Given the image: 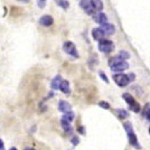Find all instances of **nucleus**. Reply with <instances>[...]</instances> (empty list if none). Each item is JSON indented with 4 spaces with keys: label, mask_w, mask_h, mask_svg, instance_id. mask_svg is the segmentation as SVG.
<instances>
[{
    "label": "nucleus",
    "mask_w": 150,
    "mask_h": 150,
    "mask_svg": "<svg viewBox=\"0 0 150 150\" xmlns=\"http://www.w3.org/2000/svg\"><path fill=\"white\" fill-rule=\"evenodd\" d=\"M109 65L113 72H123L129 69V64L125 62V59H122L119 55L112 57L109 61Z\"/></svg>",
    "instance_id": "nucleus-1"
},
{
    "label": "nucleus",
    "mask_w": 150,
    "mask_h": 150,
    "mask_svg": "<svg viewBox=\"0 0 150 150\" xmlns=\"http://www.w3.org/2000/svg\"><path fill=\"white\" fill-rule=\"evenodd\" d=\"M123 127H125V131H127V136H128V139H129L130 144H131L132 147L137 148V149H140L141 147L138 144V138H137V136L134 134V132H133V128H132L131 123H130V122H125V123H123Z\"/></svg>",
    "instance_id": "nucleus-2"
},
{
    "label": "nucleus",
    "mask_w": 150,
    "mask_h": 150,
    "mask_svg": "<svg viewBox=\"0 0 150 150\" xmlns=\"http://www.w3.org/2000/svg\"><path fill=\"white\" fill-rule=\"evenodd\" d=\"M99 50H100L102 53L109 54V53H111V52L114 50V44H113L111 40H109V39L102 38V39L99 40Z\"/></svg>",
    "instance_id": "nucleus-3"
},
{
    "label": "nucleus",
    "mask_w": 150,
    "mask_h": 150,
    "mask_svg": "<svg viewBox=\"0 0 150 150\" xmlns=\"http://www.w3.org/2000/svg\"><path fill=\"white\" fill-rule=\"evenodd\" d=\"M113 80L114 82L121 86V88H125L127 86L130 82H131V79L129 75H125V74H118V75H113Z\"/></svg>",
    "instance_id": "nucleus-4"
},
{
    "label": "nucleus",
    "mask_w": 150,
    "mask_h": 150,
    "mask_svg": "<svg viewBox=\"0 0 150 150\" xmlns=\"http://www.w3.org/2000/svg\"><path fill=\"white\" fill-rule=\"evenodd\" d=\"M63 50H65L66 54H69L71 56L77 58L79 57V53H77V50L75 47V45L72 43V42H65L64 45H63Z\"/></svg>",
    "instance_id": "nucleus-5"
},
{
    "label": "nucleus",
    "mask_w": 150,
    "mask_h": 150,
    "mask_svg": "<svg viewBox=\"0 0 150 150\" xmlns=\"http://www.w3.org/2000/svg\"><path fill=\"white\" fill-rule=\"evenodd\" d=\"M53 24H54V19L50 15H44L39 19V25L43 27H50Z\"/></svg>",
    "instance_id": "nucleus-6"
},
{
    "label": "nucleus",
    "mask_w": 150,
    "mask_h": 150,
    "mask_svg": "<svg viewBox=\"0 0 150 150\" xmlns=\"http://www.w3.org/2000/svg\"><path fill=\"white\" fill-rule=\"evenodd\" d=\"M92 36H93L94 39L100 40L102 38H104L105 33H104V30H103L101 27H98V28H94L93 30H92Z\"/></svg>",
    "instance_id": "nucleus-7"
},
{
    "label": "nucleus",
    "mask_w": 150,
    "mask_h": 150,
    "mask_svg": "<svg viewBox=\"0 0 150 150\" xmlns=\"http://www.w3.org/2000/svg\"><path fill=\"white\" fill-rule=\"evenodd\" d=\"M101 28L104 30L105 35H113L115 33V28L112 24H109V23H105L103 25H101Z\"/></svg>",
    "instance_id": "nucleus-8"
},
{
    "label": "nucleus",
    "mask_w": 150,
    "mask_h": 150,
    "mask_svg": "<svg viewBox=\"0 0 150 150\" xmlns=\"http://www.w3.org/2000/svg\"><path fill=\"white\" fill-rule=\"evenodd\" d=\"M58 110L63 113L69 112V111H71V104H69L67 101L61 100L59 103H58Z\"/></svg>",
    "instance_id": "nucleus-9"
},
{
    "label": "nucleus",
    "mask_w": 150,
    "mask_h": 150,
    "mask_svg": "<svg viewBox=\"0 0 150 150\" xmlns=\"http://www.w3.org/2000/svg\"><path fill=\"white\" fill-rule=\"evenodd\" d=\"M62 77H61V75H56L54 79H53V81L50 83V88H53V90H59L61 88V84H62Z\"/></svg>",
    "instance_id": "nucleus-10"
},
{
    "label": "nucleus",
    "mask_w": 150,
    "mask_h": 150,
    "mask_svg": "<svg viewBox=\"0 0 150 150\" xmlns=\"http://www.w3.org/2000/svg\"><path fill=\"white\" fill-rule=\"evenodd\" d=\"M94 19H95V21H96L98 24H100V25H103V24L108 23V17H106L105 13H95V15H94Z\"/></svg>",
    "instance_id": "nucleus-11"
},
{
    "label": "nucleus",
    "mask_w": 150,
    "mask_h": 150,
    "mask_svg": "<svg viewBox=\"0 0 150 150\" xmlns=\"http://www.w3.org/2000/svg\"><path fill=\"white\" fill-rule=\"evenodd\" d=\"M61 123H62V128L64 129V131H66V133H72V132H73V128H72V125L69 123V121L62 118Z\"/></svg>",
    "instance_id": "nucleus-12"
},
{
    "label": "nucleus",
    "mask_w": 150,
    "mask_h": 150,
    "mask_svg": "<svg viewBox=\"0 0 150 150\" xmlns=\"http://www.w3.org/2000/svg\"><path fill=\"white\" fill-rule=\"evenodd\" d=\"M59 90L62 91L64 94H69L71 93V88H69V83L67 81H62V84H61V88Z\"/></svg>",
    "instance_id": "nucleus-13"
},
{
    "label": "nucleus",
    "mask_w": 150,
    "mask_h": 150,
    "mask_svg": "<svg viewBox=\"0 0 150 150\" xmlns=\"http://www.w3.org/2000/svg\"><path fill=\"white\" fill-rule=\"evenodd\" d=\"M91 5L98 11H101L103 9V2L101 0H91Z\"/></svg>",
    "instance_id": "nucleus-14"
},
{
    "label": "nucleus",
    "mask_w": 150,
    "mask_h": 150,
    "mask_svg": "<svg viewBox=\"0 0 150 150\" xmlns=\"http://www.w3.org/2000/svg\"><path fill=\"white\" fill-rule=\"evenodd\" d=\"M122 98H123V100H125V102L129 104V106L136 103V100H134V98H133L132 95H130L129 93H125L123 95H122Z\"/></svg>",
    "instance_id": "nucleus-15"
},
{
    "label": "nucleus",
    "mask_w": 150,
    "mask_h": 150,
    "mask_svg": "<svg viewBox=\"0 0 150 150\" xmlns=\"http://www.w3.org/2000/svg\"><path fill=\"white\" fill-rule=\"evenodd\" d=\"M142 115H144L147 120L150 121V102L144 105V111H142Z\"/></svg>",
    "instance_id": "nucleus-16"
},
{
    "label": "nucleus",
    "mask_w": 150,
    "mask_h": 150,
    "mask_svg": "<svg viewBox=\"0 0 150 150\" xmlns=\"http://www.w3.org/2000/svg\"><path fill=\"white\" fill-rule=\"evenodd\" d=\"M75 118V114L72 111H69V112H65L64 113V115H63V119H65V120H67V121H73Z\"/></svg>",
    "instance_id": "nucleus-17"
},
{
    "label": "nucleus",
    "mask_w": 150,
    "mask_h": 150,
    "mask_svg": "<svg viewBox=\"0 0 150 150\" xmlns=\"http://www.w3.org/2000/svg\"><path fill=\"white\" fill-rule=\"evenodd\" d=\"M117 114H118V117L119 118H121V119H125V118H127L129 114H128V112L125 111V110H123V109H117Z\"/></svg>",
    "instance_id": "nucleus-18"
},
{
    "label": "nucleus",
    "mask_w": 150,
    "mask_h": 150,
    "mask_svg": "<svg viewBox=\"0 0 150 150\" xmlns=\"http://www.w3.org/2000/svg\"><path fill=\"white\" fill-rule=\"evenodd\" d=\"M80 6H81L84 10H86L88 7H91V1H88V0H81Z\"/></svg>",
    "instance_id": "nucleus-19"
},
{
    "label": "nucleus",
    "mask_w": 150,
    "mask_h": 150,
    "mask_svg": "<svg viewBox=\"0 0 150 150\" xmlns=\"http://www.w3.org/2000/svg\"><path fill=\"white\" fill-rule=\"evenodd\" d=\"M57 4L59 5V7H62L63 9H67V8L69 7V4L67 0H58Z\"/></svg>",
    "instance_id": "nucleus-20"
},
{
    "label": "nucleus",
    "mask_w": 150,
    "mask_h": 150,
    "mask_svg": "<svg viewBox=\"0 0 150 150\" xmlns=\"http://www.w3.org/2000/svg\"><path fill=\"white\" fill-rule=\"evenodd\" d=\"M122 59H128V58H130V54L128 53V52H125V50H120L119 52V54H118Z\"/></svg>",
    "instance_id": "nucleus-21"
},
{
    "label": "nucleus",
    "mask_w": 150,
    "mask_h": 150,
    "mask_svg": "<svg viewBox=\"0 0 150 150\" xmlns=\"http://www.w3.org/2000/svg\"><path fill=\"white\" fill-rule=\"evenodd\" d=\"M130 110H131V111H133V112H139V111H140V105H139V103H138V102H136L134 104L130 105Z\"/></svg>",
    "instance_id": "nucleus-22"
},
{
    "label": "nucleus",
    "mask_w": 150,
    "mask_h": 150,
    "mask_svg": "<svg viewBox=\"0 0 150 150\" xmlns=\"http://www.w3.org/2000/svg\"><path fill=\"white\" fill-rule=\"evenodd\" d=\"M37 1V6L40 8V9H43L45 6H46V2H47V0H36Z\"/></svg>",
    "instance_id": "nucleus-23"
},
{
    "label": "nucleus",
    "mask_w": 150,
    "mask_h": 150,
    "mask_svg": "<svg viewBox=\"0 0 150 150\" xmlns=\"http://www.w3.org/2000/svg\"><path fill=\"white\" fill-rule=\"evenodd\" d=\"M99 105H100L101 108H103V109H110V104H109L108 102H104V101L99 102Z\"/></svg>",
    "instance_id": "nucleus-24"
},
{
    "label": "nucleus",
    "mask_w": 150,
    "mask_h": 150,
    "mask_svg": "<svg viewBox=\"0 0 150 150\" xmlns=\"http://www.w3.org/2000/svg\"><path fill=\"white\" fill-rule=\"evenodd\" d=\"M100 75L102 76V79H103V81L105 82V83H109V80L106 79V76H105V74L103 73V72H100Z\"/></svg>",
    "instance_id": "nucleus-25"
},
{
    "label": "nucleus",
    "mask_w": 150,
    "mask_h": 150,
    "mask_svg": "<svg viewBox=\"0 0 150 150\" xmlns=\"http://www.w3.org/2000/svg\"><path fill=\"white\" fill-rule=\"evenodd\" d=\"M72 142H73L74 144H79V138H77V137H74L73 139H72Z\"/></svg>",
    "instance_id": "nucleus-26"
},
{
    "label": "nucleus",
    "mask_w": 150,
    "mask_h": 150,
    "mask_svg": "<svg viewBox=\"0 0 150 150\" xmlns=\"http://www.w3.org/2000/svg\"><path fill=\"white\" fill-rule=\"evenodd\" d=\"M0 150H5V146H4V142L1 139H0Z\"/></svg>",
    "instance_id": "nucleus-27"
},
{
    "label": "nucleus",
    "mask_w": 150,
    "mask_h": 150,
    "mask_svg": "<svg viewBox=\"0 0 150 150\" xmlns=\"http://www.w3.org/2000/svg\"><path fill=\"white\" fill-rule=\"evenodd\" d=\"M18 1H20V2H28V0H18Z\"/></svg>",
    "instance_id": "nucleus-28"
},
{
    "label": "nucleus",
    "mask_w": 150,
    "mask_h": 150,
    "mask_svg": "<svg viewBox=\"0 0 150 150\" xmlns=\"http://www.w3.org/2000/svg\"><path fill=\"white\" fill-rule=\"evenodd\" d=\"M24 150H35L34 148H25Z\"/></svg>",
    "instance_id": "nucleus-29"
},
{
    "label": "nucleus",
    "mask_w": 150,
    "mask_h": 150,
    "mask_svg": "<svg viewBox=\"0 0 150 150\" xmlns=\"http://www.w3.org/2000/svg\"><path fill=\"white\" fill-rule=\"evenodd\" d=\"M10 150H17V148H15V147H13V148H10Z\"/></svg>",
    "instance_id": "nucleus-30"
},
{
    "label": "nucleus",
    "mask_w": 150,
    "mask_h": 150,
    "mask_svg": "<svg viewBox=\"0 0 150 150\" xmlns=\"http://www.w3.org/2000/svg\"><path fill=\"white\" fill-rule=\"evenodd\" d=\"M149 132H150V129H149Z\"/></svg>",
    "instance_id": "nucleus-31"
}]
</instances>
